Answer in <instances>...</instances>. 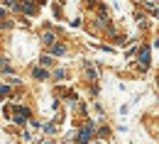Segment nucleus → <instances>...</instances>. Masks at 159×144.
<instances>
[{"label":"nucleus","mask_w":159,"mask_h":144,"mask_svg":"<svg viewBox=\"0 0 159 144\" xmlns=\"http://www.w3.org/2000/svg\"><path fill=\"white\" fill-rule=\"evenodd\" d=\"M93 132H96V124H93V122H86V124L79 129V132L74 134V137H76V144H91Z\"/></svg>","instance_id":"1"},{"label":"nucleus","mask_w":159,"mask_h":144,"mask_svg":"<svg viewBox=\"0 0 159 144\" xmlns=\"http://www.w3.org/2000/svg\"><path fill=\"white\" fill-rule=\"evenodd\" d=\"M12 120H15V124H27V120H30V110H27L25 105H15V115H12Z\"/></svg>","instance_id":"2"},{"label":"nucleus","mask_w":159,"mask_h":144,"mask_svg":"<svg viewBox=\"0 0 159 144\" xmlns=\"http://www.w3.org/2000/svg\"><path fill=\"white\" fill-rule=\"evenodd\" d=\"M149 59H152V46L144 44V46L139 49V68H142V71L149 68Z\"/></svg>","instance_id":"3"},{"label":"nucleus","mask_w":159,"mask_h":144,"mask_svg":"<svg viewBox=\"0 0 159 144\" xmlns=\"http://www.w3.org/2000/svg\"><path fill=\"white\" fill-rule=\"evenodd\" d=\"M52 54H54V56H64V54H66V46L59 44V41H54V44H52Z\"/></svg>","instance_id":"4"},{"label":"nucleus","mask_w":159,"mask_h":144,"mask_svg":"<svg viewBox=\"0 0 159 144\" xmlns=\"http://www.w3.org/2000/svg\"><path fill=\"white\" fill-rule=\"evenodd\" d=\"M32 76H34L37 81H44L49 73H47V68H39V66H37V68H32Z\"/></svg>","instance_id":"5"},{"label":"nucleus","mask_w":159,"mask_h":144,"mask_svg":"<svg viewBox=\"0 0 159 144\" xmlns=\"http://www.w3.org/2000/svg\"><path fill=\"white\" fill-rule=\"evenodd\" d=\"M42 41H44L47 46H52V44L57 41V34H54V32H44V34H42Z\"/></svg>","instance_id":"6"},{"label":"nucleus","mask_w":159,"mask_h":144,"mask_svg":"<svg viewBox=\"0 0 159 144\" xmlns=\"http://www.w3.org/2000/svg\"><path fill=\"white\" fill-rule=\"evenodd\" d=\"M39 63H42V66H47V68H49V66H54V59H52L49 54H44V56L39 59Z\"/></svg>","instance_id":"7"},{"label":"nucleus","mask_w":159,"mask_h":144,"mask_svg":"<svg viewBox=\"0 0 159 144\" xmlns=\"http://www.w3.org/2000/svg\"><path fill=\"white\" fill-rule=\"evenodd\" d=\"M0 24H2V27H10V22H7V15H5V7H0Z\"/></svg>","instance_id":"8"},{"label":"nucleus","mask_w":159,"mask_h":144,"mask_svg":"<svg viewBox=\"0 0 159 144\" xmlns=\"http://www.w3.org/2000/svg\"><path fill=\"white\" fill-rule=\"evenodd\" d=\"M44 132H47V134H54V132H57V124H54V122H49L47 127H44Z\"/></svg>","instance_id":"9"},{"label":"nucleus","mask_w":159,"mask_h":144,"mask_svg":"<svg viewBox=\"0 0 159 144\" xmlns=\"http://www.w3.org/2000/svg\"><path fill=\"white\" fill-rule=\"evenodd\" d=\"M64 76H66V71H64V68H57V71H54V78H57V81H61Z\"/></svg>","instance_id":"10"},{"label":"nucleus","mask_w":159,"mask_h":144,"mask_svg":"<svg viewBox=\"0 0 159 144\" xmlns=\"http://www.w3.org/2000/svg\"><path fill=\"white\" fill-rule=\"evenodd\" d=\"M86 76H88V78H98V71H96V68H86Z\"/></svg>","instance_id":"11"},{"label":"nucleus","mask_w":159,"mask_h":144,"mask_svg":"<svg viewBox=\"0 0 159 144\" xmlns=\"http://www.w3.org/2000/svg\"><path fill=\"white\" fill-rule=\"evenodd\" d=\"M7 93H10V88H7V85H2V83H0V98H5V95H7Z\"/></svg>","instance_id":"12"},{"label":"nucleus","mask_w":159,"mask_h":144,"mask_svg":"<svg viewBox=\"0 0 159 144\" xmlns=\"http://www.w3.org/2000/svg\"><path fill=\"white\" fill-rule=\"evenodd\" d=\"M44 144H52V142H44Z\"/></svg>","instance_id":"13"},{"label":"nucleus","mask_w":159,"mask_h":144,"mask_svg":"<svg viewBox=\"0 0 159 144\" xmlns=\"http://www.w3.org/2000/svg\"><path fill=\"white\" fill-rule=\"evenodd\" d=\"M98 144H100V142H98Z\"/></svg>","instance_id":"14"}]
</instances>
